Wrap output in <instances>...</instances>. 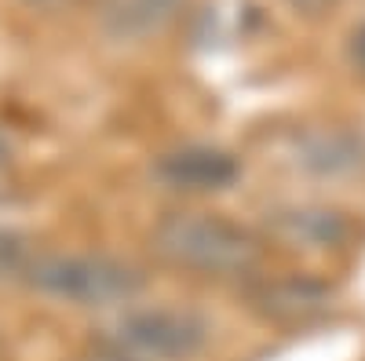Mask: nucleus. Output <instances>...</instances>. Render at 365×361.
<instances>
[{
	"label": "nucleus",
	"instance_id": "nucleus-12",
	"mask_svg": "<svg viewBox=\"0 0 365 361\" xmlns=\"http://www.w3.org/2000/svg\"><path fill=\"white\" fill-rule=\"evenodd\" d=\"M29 4H63V0H29Z\"/></svg>",
	"mask_w": 365,
	"mask_h": 361
},
{
	"label": "nucleus",
	"instance_id": "nucleus-1",
	"mask_svg": "<svg viewBox=\"0 0 365 361\" xmlns=\"http://www.w3.org/2000/svg\"><path fill=\"white\" fill-rule=\"evenodd\" d=\"M150 248L168 266L201 278H249L259 266V241L223 216L212 212H168L150 230Z\"/></svg>",
	"mask_w": 365,
	"mask_h": 361
},
{
	"label": "nucleus",
	"instance_id": "nucleus-10",
	"mask_svg": "<svg viewBox=\"0 0 365 361\" xmlns=\"http://www.w3.org/2000/svg\"><path fill=\"white\" fill-rule=\"evenodd\" d=\"M347 55H351V63L365 73V22L351 33V44H347Z\"/></svg>",
	"mask_w": 365,
	"mask_h": 361
},
{
	"label": "nucleus",
	"instance_id": "nucleus-13",
	"mask_svg": "<svg viewBox=\"0 0 365 361\" xmlns=\"http://www.w3.org/2000/svg\"><path fill=\"white\" fill-rule=\"evenodd\" d=\"M4 154H8V150H4V139H0V161H4Z\"/></svg>",
	"mask_w": 365,
	"mask_h": 361
},
{
	"label": "nucleus",
	"instance_id": "nucleus-4",
	"mask_svg": "<svg viewBox=\"0 0 365 361\" xmlns=\"http://www.w3.org/2000/svg\"><path fill=\"white\" fill-rule=\"evenodd\" d=\"M237 175H241L237 157L208 142L175 146L154 161V179L179 194H220L234 187Z\"/></svg>",
	"mask_w": 365,
	"mask_h": 361
},
{
	"label": "nucleus",
	"instance_id": "nucleus-11",
	"mask_svg": "<svg viewBox=\"0 0 365 361\" xmlns=\"http://www.w3.org/2000/svg\"><path fill=\"white\" fill-rule=\"evenodd\" d=\"M285 4L299 15H322V11H329L332 4H336V0H285Z\"/></svg>",
	"mask_w": 365,
	"mask_h": 361
},
{
	"label": "nucleus",
	"instance_id": "nucleus-6",
	"mask_svg": "<svg viewBox=\"0 0 365 361\" xmlns=\"http://www.w3.org/2000/svg\"><path fill=\"white\" fill-rule=\"evenodd\" d=\"M187 0H103L99 22L113 41H146L182 11Z\"/></svg>",
	"mask_w": 365,
	"mask_h": 361
},
{
	"label": "nucleus",
	"instance_id": "nucleus-7",
	"mask_svg": "<svg viewBox=\"0 0 365 361\" xmlns=\"http://www.w3.org/2000/svg\"><path fill=\"white\" fill-rule=\"evenodd\" d=\"M270 230L289 245H307V248H329L340 245L347 223L336 212H318V208H292V212H278L270 219Z\"/></svg>",
	"mask_w": 365,
	"mask_h": 361
},
{
	"label": "nucleus",
	"instance_id": "nucleus-9",
	"mask_svg": "<svg viewBox=\"0 0 365 361\" xmlns=\"http://www.w3.org/2000/svg\"><path fill=\"white\" fill-rule=\"evenodd\" d=\"M73 361H135V357L125 354V350H117V347H110V343H103V340H96L88 350H81Z\"/></svg>",
	"mask_w": 365,
	"mask_h": 361
},
{
	"label": "nucleus",
	"instance_id": "nucleus-8",
	"mask_svg": "<svg viewBox=\"0 0 365 361\" xmlns=\"http://www.w3.org/2000/svg\"><path fill=\"white\" fill-rule=\"evenodd\" d=\"M29 259H34V256H29V245H26V237H22V234H15V230H0V281L22 278V270H26Z\"/></svg>",
	"mask_w": 365,
	"mask_h": 361
},
{
	"label": "nucleus",
	"instance_id": "nucleus-3",
	"mask_svg": "<svg viewBox=\"0 0 365 361\" xmlns=\"http://www.w3.org/2000/svg\"><path fill=\"white\" fill-rule=\"evenodd\" d=\"M99 340L135 361H190L208 347L212 325L190 307H132L113 318Z\"/></svg>",
	"mask_w": 365,
	"mask_h": 361
},
{
	"label": "nucleus",
	"instance_id": "nucleus-5",
	"mask_svg": "<svg viewBox=\"0 0 365 361\" xmlns=\"http://www.w3.org/2000/svg\"><path fill=\"white\" fill-rule=\"evenodd\" d=\"M329 307L322 285L303 278H278L252 288V310L274 325H307Z\"/></svg>",
	"mask_w": 365,
	"mask_h": 361
},
{
	"label": "nucleus",
	"instance_id": "nucleus-2",
	"mask_svg": "<svg viewBox=\"0 0 365 361\" xmlns=\"http://www.w3.org/2000/svg\"><path fill=\"white\" fill-rule=\"evenodd\" d=\"M22 281L41 295L66 299V303H77V307L128 303L146 285V278L132 263L113 259V256H88V252L34 256L22 270Z\"/></svg>",
	"mask_w": 365,
	"mask_h": 361
}]
</instances>
